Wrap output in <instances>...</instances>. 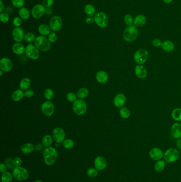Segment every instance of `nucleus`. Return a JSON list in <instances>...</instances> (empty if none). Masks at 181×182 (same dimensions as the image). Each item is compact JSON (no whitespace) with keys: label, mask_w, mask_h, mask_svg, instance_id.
Wrapping results in <instances>:
<instances>
[{"label":"nucleus","mask_w":181,"mask_h":182,"mask_svg":"<svg viewBox=\"0 0 181 182\" xmlns=\"http://www.w3.org/2000/svg\"><path fill=\"white\" fill-rule=\"evenodd\" d=\"M87 104L85 101L79 99L74 102L73 104V110L74 113L78 116H82L85 114L87 111Z\"/></svg>","instance_id":"obj_7"},{"label":"nucleus","mask_w":181,"mask_h":182,"mask_svg":"<svg viewBox=\"0 0 181 182\" xmlns=\"http://www.w3.org/2000/svg\"><path fill=\"white\" fill-rule=\"evenodd\" d=\"M25 96L24 92L21 90H17L14 91L12 95V99L14 101H20Z\"/></svg>","instance_id":"obj_26"},{"label":"nucleus","mask_w":181,"mask_h":182,"mask_svg":"<svg viewBox=\"0 0 181 182\" xmlns=\"http://www.w3.org/2000/svg\"><path fill=\"white\" fill-rule=\"evenodd\" d=\"M124 23H125L126 25L128 26H130L132 25V24L133 23L134 20H133V18L131 14H126L124 17Z\"/></svg>","instance_id":"obj_40"},{"label":"nucleus","mask_w":181,"mask_h":182,"mask_svg":"<svg viewBox=\"0 0 181 182\" xmlns=\"http://www.w3.org/2000/svg\"><path fill=\"white\" fill-rule=\"evenodd\" d=\"M94 21H95V19L92 16H89L86 19V21L88 24H91L92 23H94Z\"/></svg>","instance_id":"obj_53"},{"label":"nucleus","mask_w":181,"mask_h":182,"mask_svg":"<svg viewBox=\"0 0 181 182\" xmlns=\"http://www.w3.org/2000/svg\"><path fill=\"white\" fill-rule=\"evenodd\" d=\"M35 44L38 49L44 52L49 51L51 47V44L49 40L44 36L37 37L35 40Z\"/></svg>","instance_id":"obj_3"},{"label":"nucleus","mask_w":181,"mask_h":182,"mask_svg":"<svg viewBox=\"0 0 181 182\" xmlns=\"http://www.w3.org/2000/svg\"><path fill=\"white\" fill-rule=\"evenodd\" d=\"M95 167L98 171H101L105 169L107 166V162L104 158L98 156L95 160Z\"/></svg>","instance_id":"obj_18"},{"label":"nucleus","mask_w":181,"mask_h":182,"mask_svg":"<svg viewBox=\"0 0 181 182\" xmlns=\"http://www.w3.org/2000/svg\"><path fill=\"white\" fill-rule=\"evenodd\" d=\"M126 98L124 94L120 93L116 95L114 99V104L117 108H122L126 103Z\"/></svg>","instance_id":"obj_20"},{"label":"nucleus","mask_w":181,"mask_h":182,"mask_svg":"<svg viewBox=\"0 0 181 182\" xmlns=\"http://www.w3.org/2000/svg\"><path fill=\"white\" fill-rule=\"evenodd\" d=\"M3 72V71H2V70H1V71H0V73H1V74H0V76H2Z\"/></svg>","instance_id":"obj_60"},{"label":"nucleus","mask_w":181,"mask_h":182,"mask_svg":"<svg viewBox=\"0 0 181 182\" xmlns=\"http://www.w3.org/2000/svg\"><path fill=\"white\" fill-rule=\"evenodd\" d=\"M0 11L1 12H2L3 11V10H5V6L3 5V3L2 2V0H0Z\"/></svg>","instance_id":"obj_56"},{"label":"nucleus","mask_w":181,"mask_h":182,"mask_svg":"<svg viewBox=\"0 0 181 182\" xmlns=\"http://www.w3.org/2000/svg\"><path fill=\"white\" fill-rule=\"evenodd\" d=\"M161 47L165 52H171L174 49L175 45L170 40H165L162 43Z\"/></svg>","instance_id":"obj_24"},{"label":"nucleus","mask_w":181,"mask_h":182,"mask_svg":"<svg viewBox=\"0 0 181 182\" xmlns=\"http://www.w3.org/2000/svg\"><path fill=\"white\" fill-rule=\"evenodd\" d=\"M123 38L127 42H132L138 35V30L134 25L127 26L123 32Z\"/></svg>","instance_id":"obj_2"},{"label":"nucleus","mask_w":181,"mask_h":182,"mask_svg":"<svg viewBox=\"0 0 181 182\" xmlns=\"http://www.w3.org/2000/svg\"><path fill=\"white\" fill-rule=\"evenodd\" d=\"M96 78L99 83L105 84L108 81V76L105 71L101 70L97 73Z\"/></svg>","instance_id":"obj_22"},{"label":"nucleus","mask_w":181,"mask_h":182,"mask_svg":"<svg viewBox=\"0 0 181 182\" xmlns=\"http://www.w3.org/2000/svg\"><path fill=\"white\" fill-rule=\"evenodd\" d=\"M48 40H49L50 43H54L57 40V35L55 33H50L48 36Z\"/></svg>","instance_id":"obj_46"},{"label":"nucleus","mask_w":181,"mask_h":182,"mask_svg":"<svg viewBox=\"0 0 181 182\" xmlns=\"http://www.w3.org/2000/svg\"><path fill=\"white\" fill-rule=\"evenodd\" d=\"M5 11L7 13H11L13 11V10L11 7H7L5 9Z\"/></svg>","instance_id":"obj_57"},{"label":"nucleus","mask_w":181,"mask_h":182,"mask_svg":"<svg viewBox=\"0 0 181 182\" xmlns=\"http://www.w3.org/2000/svg\"><path fill=\"white\" fill-rule=\"evenodd\" d=\"M44 95L46 99L48 100H51L54 96V92L51 88H47L45 90Z\"/></svg>","instance_id":"obj_39"},{"label":"nucleus","mask_w":181,"mask_h":182,"mask_svg":"<svg viewBox=\"0 0 181 182\" xmlns=\"http://www.w3.org/2000/svg\"><path fill=\"white\" fill-rule=\"evenodd\" d=\"M7 168L8 167H7L6 164H0V171L2 173H5L7 170Z\"/></svg>","instance_id":"obj_52"},{"label":"nucleus","mask_w":181,"mask_h":182,"mask_svg":"<svg viewBox=\"0 0 181 182\" xmlns=\"http://www.w3.org/2000/svg\"><path fill=\"white\" fill-rule=\"evenodd\" d=\"M12 23L14 26L17 27H19L22 24V20H21V19L19 17H16V18H14Z\"/></svg>","instance_id":"obj_48"},{"label":"nucleus","mask_w":181,"mask_h":182,"mask_svg":"<svg viewBox=\"0 0 181 182\" xmlns=\"http://www.w3.org/2000/svg\"><path fill=\"white\" fill-rule=\"evenodd\" d=\"M34 145L30 143L24 144L21 147V150L24 154H30L34 150Z\"/></svg>","instance_id":"obj_25"},{"label":"nucleus","mask_w":181,"mask_h":182,"mask_svg":"<svg viewBox=\"0 0 181 182\" xmlns=\"http://www.w3.org/2000/svg\"><path fill=\"white\" fill-rule=\"evenodd\" d=\"M74 145V141L71 139H67L63 142V146L66 149H71Z\"/></svg>","instance_id":"obj_37"},{"label":"nucleus","mask_w":181,"mask_h":182,"mask_svg":"<svg viewBox=\"0 0 181 182\" xmlns=\"http://www.w3.org/2000/svg\"><path fill=\"white\" fill-rule=\"evenodd\" d=\"M19 85L21 90H25V91L28 90V88L31 85V81L30 79L27 77L23 78L21 79V81H20Z\"/></svg>","instance_id":"obj_27"},{"label":"nucleus","mask_w":181,"mask_h":182,"mask_svg":"<svg viewBox=\"0 0 181 182\" xmlns=\"http://www.w3.org/2000/svg\"><path fill=\"white\" fill-rule=\"evenodd\" d=\"M5 164L7 165V167L11 170L15 168L16 165L14 164V160L12 159L11 158H8L5 161Z\"/></svg>","instance_id":"obj_42"},{"label":"nucleus","mask_w":181,"mask_h":182,"mask_svg":"<svg viewBox=\"0 0 181 182\" xmlns=\"http://www.w3.org/2000/svg\"><path fill=\"white\" fill-rule=\"evenodd\" d=\"M0 20L2 23H7L9 20L8 14L7 12H1L0 14Z\"/></svg>","instance_id":"obj_44"},{"label":"nucleus","mask_w":181,"mask_h":182,"mask_svg":"<svg viewBox=\"0 0 181 182\" xmlns=\"http://www.w3.org/2000/svg\"><path fill=\"white\" fill-rule=\"evenodd\" d=\"M13 68L12 61L8 58H3L0 60V69L5 72H9Z\"/></svg>","instance_id":"obj_14"},{"label":"nucleus","mask_w":181,"mask_h":182,"mask_svg":"<svg viewBox=\"0 0 181 182\" xmlns=\"http://www.w3.org/2000/svg\"><path fill=\"white\" fill-rule=\"evenodd\" d=\"M67 98L70 102H74L76 100V95L73 93H69L67 95Z\"/></svg>","instance_id":"obj_45"},{"label":"nucleus","mask_w":181,"mask_h":182,"mask_svg":"<svg viewBox=\"0 0 181 182\" xmlns=\"http://www.w3.org/2000/svg\"><path fill=\"white\" fill-rule=\"evenodd\" d=\"M38 32L42 36H47L51 33V28L47 25L42 24L38 27Z\"/></svg>","instance_id":"obj_28"},{"label":"nucleus","mask_w":181,"mask_h":182,"mask_svg":"<svg viewBox=\"0 0 181 182\" xmlns=\"http://www.w3.org/2000/svg\"><path fill=\"white\" fill-rule=\"evenodd\" d=\"M14 162L16 167L20 166V165L22 164V159L20 157H16L14 159Z\"/></svg>","instance_id":"obj_51"},{"label":"nucleus","mask_w":181,"mask_h":182,"mask_svg":"<svg viewBox=\"0 0 181 182\" xmlns=\"http://www.w3.org/2000/svg\"><path fill=\"white\" fill-rule=\"evenodd\" d=\"M164 2L165 3L169 4V3H170L172 2L173 0H164Z\"/></svg>","instance_id":"obj_59"},{"label":"nucleus","mask_w":181,"mask_h":182,"mask_svg":"<svg viewBox=\"0 0 181 182\" xmlns=\"http://www.w3.org/2000/svg\"><path fill=\"white\" fill-rule=\"evenodd\" d=\"M85 12L88 16H92L95 12V9L92 5L88 4L85 6Z\"/></svg>","instance_id":"obj_36"},{"label":"nucleus","mask_w":181,"mask_h":182,"mask_svg":"<svg viewBox=\"0 0 181 182\" xmlns=\"http://www.w3.org/2000/svg\"><path fill=\"white\" fill-rule=\"evenodd\" d=\"M179 157L180 153L176 148H168L164 153V160L169 164L176 161Z\"/></svg>","instance_id":"obj_4"},{"label":"nucleus","mask_w":181,"mask_h":182,"mask_svg":"<svg viewBox=\"0 0 181 182\" xmlns=\"http://www.w3.org/2000/svg\"><path fill=\"white\" fill-rule=\"evenodd\" d=\"M162 43L163 42H161V40L158 38H154L152 40V45H154V47H159L161 46Z\"/></svg>","instance_id":"obj_47"},{"label":"nucleus","mask_w":181,"mask_h":182,"mask_svg":"<svg viewBox=\"0 0 181 182\" xmlns=\"http://www.w3.org/2000/svg\"><path fill=\"white\" fill-rule=\"evenodd\" d=\"M149 57V53L147 49H140L135 52L133 59L138 65H143L146 62Z\"/></svg>","instance_id":"obj_5"},{"label":"nucleus","mask_w":181,"mask_h":182,"mask_svg":"<svg viewBox=\"0 0 181 182\" xmlns=\"http://www.w3.org/2000/svg\"><path fill=\"white\" fill-rule=\"evenodd\" d=\"M13 177V175L9 172L4 173L1 177L2 182H12Z\"/></svg>","instance_id":"obj_35"},{"label":"nucleus","mask_w":181,"mask_h":182,"mask_svg":"<svg viewBox=\"0 0 181 182\" xmlns=\"http://www.w3.org/2000/svg\"><path fill=\"white\" fill-rule=\"evenodd\" d=\"M54 3V0H43V5L47 8L51 7Z\"/></svg>","instance_id":"obj_49"},{"label":"nucleus","mask_w":181,"mask_h":182,"mask_svg":"<svg viewBox=\"0 0 181 182\" xmlns=\"http://www.w3.org/2000/svg\"><path fill=\"white\" fill-rule=\"evenodd\" d=\"M87 174L89 177L94 178L98 175V172L96 169L90 168L88 170Z\"/></svg>","instance_id":"obj_41"},{"label":"nucleus","mask_w":181,"mask_h":182,"mask_svg":"<svg viewBox=\"0 0 181 182\" xmlns=\"http://www.w3.org/2000/svg\"><path fill=\"white\" fill-rule=\"evenodd\" d=\"M63 21L62 18L58 16H54L49 21V27L54 32H57L62 27Z\"/></svg>","instance_id":"obj_10"},{"label":"nucleus","mask_w":181,"mask_h":182,"mask_svg":"<svg viewBox=\"0 0 181 182\" xmlns=\"http://www.w3.org/2000/svg\"><path fill=\"white\" fill-rule=\"evenodd\" d=\"M25 49L24 45L20 43H16L12 46V51L17 55H22L25 53Z\"/></svg>","instance_id":"obj_23"},{"label":"nucleus","mask_w":181,"mask_h":182,"mask_svg":"<svg viewBox=\"0 0 181 182\" xmlns=\"http://www.w3.org/2000/svg\"><path fill=\"white\" fill-rule=\"evenodd\" d=\"M176 145L177 148L179 149V150H181V138L177 139L176 143Z\"/></svg>","instance_id":"obj_54"},{"label":"nucleus","mask_w":181,"mask_h":182,"mask_svg":"<svg viewBox=\"0 0 181 182\" xmlns=\"http://www.w3.org/2000/svg\"><path fill=\"white\" fill-rule=\"evenodd\" d=\"M25 35L23 29L19 27L14 28L12 31V37L16 42H21L25 37Z\"/></svg>","instance_id":"obj_19"},{"label":"nucleus","mask_w":181,"mask_h":182,"mask_svg":"<svg viewBox=\"0 0 181 182\" xmlns=\"http://www.w3.org/2000/svg\"><path fill=\"white\" fill-rule=\"evenodd\" d=\"M58 152L53 147H47L43 151L44 159L47 166H51L56 161L58 158Z\"/></svg>","instance_id":"obj_1"},{"label":"nucleus","mask_w":181,"mask_h":182,"mask_svg":"<svg viewBox=\"0 0 181 182\" xmlns=\"http://www.w3.org/2000/svg\"><path fill=\"white\" fill-rule=\"evenodd\" d=\"M170 134L172 137L174 139H181V124L179 123H176L173 124L170 129Z\"/></svg>","instance_id":"obj_17"},{"label":"nucleus","mask_w":181,"mask_h":182,"mask_svg":"<svg viewBox=\"0 0 181 182\" xmlns=\"http://www.w3.org/2000/svg\"><path fill=\"white\" fill-rule=\"evenodd\" d=\"M25 53L28 58L33 60H37L40 56L39 49L37 48L36 46H34L33 44H28L27 47H26Z\"/></svg>","instance_id":"obj_8"},{"label":"nucleus","mask_w":181,"mask_h":182,"mask_svg":"<svg viewBox=\"0 0 181 182\" xmlns=\"http://www.w3.org/2000/svg\"><path fill=\"white\" fill-rule=\"evenodd\" d=\"M53 137L56 143H61L64 142L65 138L64 130L60 127H57L53 131Z\"/></svg>","instance_id":"obj_12"},{"label":"nucleus","mask_w":181,"mask_h":182,"mask_svg":"<svg viewBox=\"0 0 181 182\" xmlns=\"http://www.w3.org/2000/svg\"><path fill=\"white\" fill-rule=\"evenodd\" d=\"M14 178L18 181H24L29 177V173L26 169L22 167H16L13 170Z\"/></svg>","instance_id":"obj_6"},{"label":"nucleus","mask_w":181,"mask_h":182,"mask_svg":"<svg viewBox=\"0 0 181 182\" xmlns=\"http://www.w3.org/2000/svg\"><path fill=\"white\" fill-rule=\"evenodd\" d=\"M53 12V11L50 8H47L46 9V11H45V14H47V15H51Z\"/></svg>","instance_id":"obj_55"},{"label":"nucleus","mask_w":181,"mask_h":182,"mask_svg":"<svg viewBox=\"0 0 181 182\" xmlns=\"http://www.w3.org/2000/svg\"><path fill=\"white\" fill-rule=\"evenodd\" d=\"M24 94H25V96H26L27 97L30 98V97H31L34 96V91L32 90H26V91L24 92Z\"/></svg>","instance_id":"obj_50"},{"label":"nucleus","mask_w":181,"mask_h":182,"mask_svg":"<svg viewBox=\"0 0 181 182\" xmlns=\"http://www.w3.org/2000/svg\"><path fill=\"white\" fill-rule=\"evenodd\" d=\"M24 38H25V40L28 43H31L36 40L35 35L31 32L26 33L25 35Z\"/></svg>","instance_id":"obj_38"},{"label":"nucleus","mask_w":181,"mask_h":182,"mask_svg":"<svg viewBox=\"0 0 181 182\" xmlns=\"http://www.w3.org/2000/svg\"><path fill=\"white\" fill-rule=\"evenodd\" d=\"M35 182H42V180H36Z\"/></svg>","instance_id":"obj_61"},{"label":"nucleus","mask_w":181,"mask_h":182,"mask_svg":"<svg viewBox=\"0 0 181 182\" xmlns=\"http://www.w3.org/2000/svg\"><path fill=\"white\" fill-rule=\"evenodd\" d=\"M12 3L16 8H20L25 4V0H12Z\"/></svg>","instance_id":"obj_43"},{"label":"nucleus","mask_w":181,"mask_h":182,"mask_svg":"<svg viewBox=\"0 0 181 182\" xmlns=\"http://www.w3.org/2000/svg\"><path fill=\"white\" fill-rule=\"evenodd\" d=\"M172 117L173 119L177 121H181V109L175 108L173 110L172 113Z\"/></svg>","instance_id":"obj_30"},{"label":"nucleus","mask_w":181,"mask_h":182,"mask_svg":"<svg viewBox=\"0 0 181 182\" xmlns=\"http://www.w3.org/2000/svg\"><path fill=\"white\" fill-rule=\"evenodd\" d=\"M46 9L45 7L42 5H35L32 9L31 14L34 18L38 19L42 17L45 14Z\"/></svg>","instance_id":"obj_13"},{"label":"nucleus","mask_w":181,"mask_h":182,"mask_svg":"<svg viewBox=\"0 0 181 182\" xmlns=\"http://www.w3.org/2000/svg\"><path fill=\"white\" fill-rule=\"evenodd\" d=\"M42 145L45 147H49L53 143V138L50 135H45L42 140Z\"/></svg>","instance_id":"obj_33"},{"label":"nucleus","mask_w":181,"mask_h":182,"mask_svg":"<svg viewBox=\"0 0 181 182\" xmlns=\"http://www.w3.org/2000/svg\"><path fill=\"white\" fill-rule=\"evenodd\" d=\"M42 148V146L41 144H38L36 146V150H40Z\"/></svg>","instance_id":"obj_58"},{"label":"nucleus","mask_w":181,"mask_h":182,"mask_svg":"<svg viewBox=\"0 0 181 182\" xmlns=\"http://www.w3.org/2000/svg\"><path fill=\"white\" fill-rule=\"evenodd\" d=\"M166 167V161L164 160H159L157 161L154 166L155 171L158 172H160L163 171Z\"/></svg>","instance_id":"obj_29"},{"label":"nucleus","mask_w":181,"mask_h":182,"mask_svg":"<svg viewBox=\"0 0 181 182\" xmlns=\"http://www.w3.org/2000/svg\"><path fill=\"white\" fill-rule=\"evenodd\" d=\"M134 73L136 77L139 79H143L147 76V70L144 66L141 65H138L134 68Z\"/></svg>","instance_id":"obj_16"},{"label":"nucleus","mask_w":181,"mask_h":182,"mask_svg":"<svg viewBox=\"0 0 181 182\" xmlns=\"http://www.w3.org/2000/svg\"><path fill=\"white\" fill-rule=\"evenodd\" d=\"M120 115L123 119H127L131 115L130 110L126 107H122L120 110Z\"/></svg>","instance_id":"obj_31"},{"label":"nucleus","mask_w":181,"mask_h":182,"mask_svg":"<svg viewBox=\"0 0 181 182\" xmlns=\"http://www.w3.org/2000/svg\"><path fill=\"white\" fill-rule=\"evenodd\" d=\"M94 19L97 25L101 28L106 27L108 24V16L104 12H98L95 15Z\"/></svg>","instance_id":"obj_9"},{"label":"nucleus","mask_w":181,"mask_h":182,"mask_svg":"<svg viewBox=\"0 0 181 182\" xmlns=\"http://www.w3.org/2000/svg\"><path fill=\"white\" fill-rule=\"evenodd\" d=\"M41 110L42 113L46 116H51L54 113V104L51 101H46L42 105Z\"/></svg>","instance_id":"obj_11"},{"label":"nucleus","mask_w":181,"mask_h":182,"mask_svg":"<svg viewBox=\"0 0 181 182\" xmlns=\"http://www.w3.org/2000/svg\"><path fill=\"white\" fill-rule=\"evenodd\" d=\"M89 94V91L87 88H81L77 93V97L80 99H85L87 97Z\"/></svg>","instance_id":"obj_32"},{"label":"nucleus","mask_w":181,"mask_h":182,"mask_svg":"<svg viewBox=\"0 0 181 182\" xmlns=\"http://www.w3.org/2000/svg\"><path fill=\"white\" fill-rule=\"evenodd\" d=\"M146 21H147V19L145 16L140 14L135 17L133 21V24L136 27H141L145 25Z\"/></svg>","instance_id":"obj_21"},{"label":"nucleus","mask_w":181,"mask_h":182,"mask_svg":"<svg viewBox=\"0 0 181 182\" xmlns=\"http://www.w3.org/2000/svg\"><path fill=\"white\" fill-rule=\"evenodd\" d=\"M149 155L150 158L154 161H158L164 157V153L161 148H154L150 150Z\"/></svg>","instance_id":"obj_15"},{"label":"nucleus","mask_w":181,"mask_h":182,"mask_svg":"<svg viewBox=\"0 0 181 182\" xmlns=\"http://www.w3.org/2000/svg\"><path fill=\"white\" fill-rule=\"evenodd\" d=\"M19 14L20 18H22L24 20H26L29 18L30 13L28 9L25 8H23L20 9L19 11Z\"/></svg>","instance_id":"obj_34"}]
</instances>
